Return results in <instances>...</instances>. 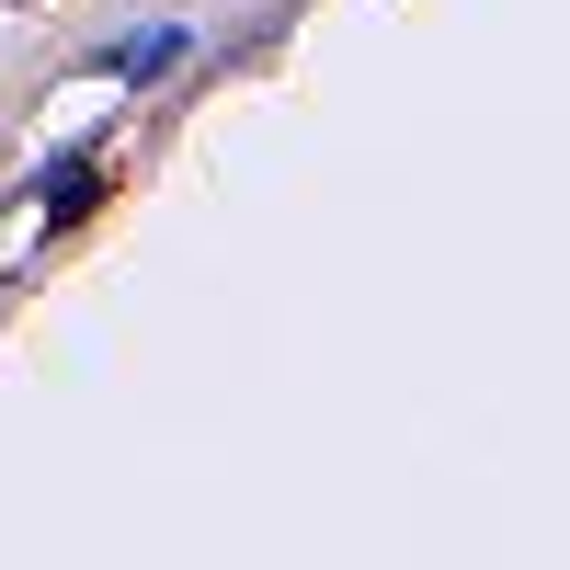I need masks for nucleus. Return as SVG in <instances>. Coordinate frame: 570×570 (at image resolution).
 Here are the masks:
<instances>
[{"label": "nucleus", "mask_w": 570, "mask_h": 570, "mask_svg": "<svg viewBox=\"0 0 570 570\" xmlns=\"http://www.w3.org/2000/svg\"><path fill=\"white\" fill-rule=\"evenodd\" d=\"M91 206H104V171H69V183H58V228H80Z\"/></svg>", "instance_id": "1"}]
</instances>
